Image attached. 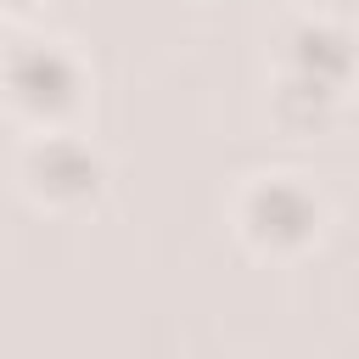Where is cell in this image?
<instances>
[{"instance_id": "6da1fadb", "label": "cell", "mask_w": 359, "mask_h": 359, "mask_svg": "<svg viewBox=\"0 0 359 359\" xmlns=\"http://www.w3.org/2000/svg\"><path fill=\"white\" fill-rule=\"evenodd\" d=\"M359 79V34L331 11H297L275 34V73H269V112L286 129L325 123Z\"/></svg>"}, {"instance_id": "7a4b0ae2", "label": "cell", "mask_w": 359, "mask_h": 359, "mask_svg": "<svg viewBox=\"0 0 359 359\" xmlns=\"http://www.w3.org/2000/svg\"><path fill=\"white\" fill-rule=\"evenodd\" d=\"M325 219H331L325 191L297 168H258L241 180V191L230 202V224H236L241 247L258 258H275V264L303 258L325 236Z\"/></svg>"}, {"instance_id": "3957f363", "label": "cell", "mask_w": 359, "mask_h": 359, "mask_svg": "<svg viewBox=\"0 0 359 359\" xmlns=\"http://www.w3.org/2000/svg\"><path fill=\"white\" fill-rule=\"evenodd\" d=\"M90 95L84 56L56 34H17L0 45V107L17 129L73 123Z\"/></svg>"}, {"instance_id": "277c9868", "label": "cell", "mask_w": 359, "mask_h": 359, "mask_svg": "<svg viewBox=\"0 0 359 359\" xmlns=\"http://www.w3.org/2000/svg\"><path fill=\"white\" fill-rule=\"evenodd\" d=\"M107 151L79 129V123H56V129H22L17 146V185L34 208L45 213H84L107 196Z\"/></svg>"}, {"instance_id": "5b68a950", "label": "cell", "mask_w": 359, "mask_h": 359, "mask_svg": "<svg viewBox=\"0 0 359 359\" xmlns=\"http://www.w3.org/2000/svg\"><path fill=\"white\" fill-rule=\"evenodd\" d=\"M22 11H34V0H0V22H11V17H22Z\"/></svg>"}]
</instances>
